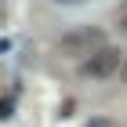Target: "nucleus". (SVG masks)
Wrapping results in <instances>:
<instances>
[{"mask_svg":"<svg viewBox=\"0 0 127 127\" xmlns=\"http://www.w3.org/2000/svg\"><path fill=\"white\" fill-rule=\"evenodd\" d=\"M102 47H105V33L98 26H76L58 40V55H65V58H87Z\"/></svg>","mask_w":127,"mask_h":127,"instance_id":"obj_1","label":"nucleus"},{"mask_svg":"<svg viewBox=\"0 0 127 127\" xmlns=\"http://www.w3.org/2000/svg\"><path fill=\"white\" fill-rule=\"evenodd\" d=\"M120 65H124V55H120L116 47H102V51H95V55H87L84 58V76H91V80H105V76H113V73H120Z\"/></svg>","mask_w":127,"mask_h":127,"instance_id":"obj_2","label":"nucleus"},{"mask_svg":"<svg viewBox=\"0 0 127 127\" xmlns=\"http://www.w3.org/2000/svg\"><path fill=\"white\" fill-rule=\"evenodd\" d=\"M116 29H120V33H127V4L116 11Z\"/></svg>","mask_w":127,"mask_h":127,"instance_id":"obj_3","label":"nucleus"},{"mask_svg":"<svg viewBox=\"0 0 127 127\" xmlns=\"http://www.w3.org/2000/svg\"><path fill=\"white\" fill-rule=\"evenodd\" d=\"M87 127H120V124H116V120H109V116H95Z\"/></svg>","mask_w":127,"mask_h":127,"instance_id":"obj_4","label":"nucleus"},{"mask_svg":"<svg viewBox=\"0 0 127 127\" xmlns=\"http://www.w3.org/2000/svg\"><path fill=\"white\" fill-rule=\"evenodd\" d=\"M120 80L127 84V58H124V65H120Z\"/></svg>","mask_w":127,"mask_h":127,"instance_id":"obj_5","label":"nucleus"},{"mask_svg":"<svg viewBox=\"0 0 127 127\" xmlns=\"http://www.w3.org/2000/svg\"><path fill=\"white\" fill-rule=\"evenodd\" d=\"M55 4H84V0H55Z\"/></svg>","mask_w":127,"mask_h":127,"instance_id":"obj_6","label":"nucleus"}]
</instances>
